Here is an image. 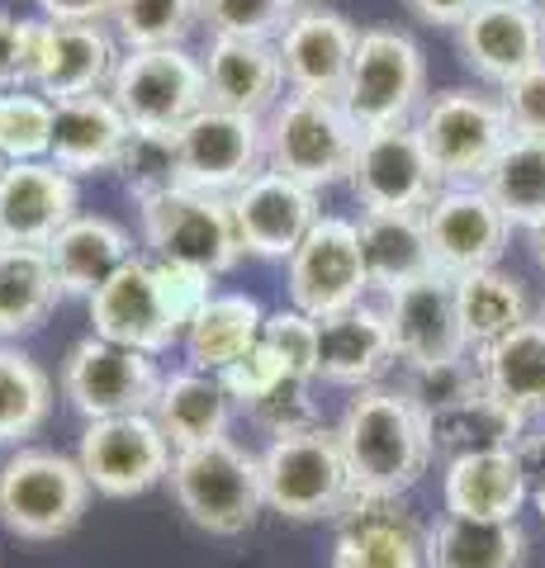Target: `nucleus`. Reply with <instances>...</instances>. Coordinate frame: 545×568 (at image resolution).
<instances>
[{
    "mask_svg": "<svg viewBox=\"0 0 545 568\" xmlns=\"http://www.w3.org/2000/svg\"><path fill=\"white\" fill-rule=\"evenodd\" d=\"M261 327H266V313H261L256 298H248V294H214L195 313V323L185 327V336H181L190 369L223 375L228 365H238L242 355L261 342Z\"/></svg>",
    "mask_w": 545,
    "mask_h": 568,
    "instance_id": "obj_32",
    "label": "nucleus"
},
{
    "mask_svg": "<svg viewBox=\"0 0 545 568\" xmlns=\"http://www.w3.org/2000/svg\"><path fill=\"white\" fill-rule=\"evenodd\" d=\"M285 379H294V375H290V365L280 361V355H275L266 342H256L238 365H228V369H223L228 394H233V403H242V407H256L261 398H271Z\"/></svg>",
    "mask_w": 545,
    "mask_h": 568,
    "instance_id": "obj_46",
    "label": "nucleus"
},
{
    "mask_svg": "<svg viewBox=\"0 0 545 568\" xmlns=\"http://www.w3.org/2000/svg\"><path fill=\"white\" fill-rule=\"evenodd\" d=\"M294 10H299L294 0H204L200 6L209 33H223V39H266V43L280 39V29L290 24Z\"/></svg>",
    "mask_w": 545,
    "mask_h": 568,
    "instance_id": "obj_42",
    "label": "nucleus"
},
{
    "mask_svg": "<svg viewBox=\"0 0 545 568\" xmlns=\"http://www.w3.org/2000/svg\"><path fill=\"white\" fill-rule=\"evenodd\" d=\"M356 43H361V29L351 24L346 14L327 10V6H299L275 39L280 67H285V85L294 95L337 100L346 85L351 58H356Z\"/></svg>",
    "mask_w": 545,
    "mask_h": 568,
    "instance_id": "obj_18",
    "label": "nucleus"
},
{
    "mask_svg": "<svg viewBox=\"0 0 545 568\" xmlns=\"http://www.w3.org/2000/svg\"><path fill=\"white\" fill-rule=\"evenodd\" d=\"M455 308H461V327H465L470 351L494 346L498 336L532 323V298H526L522 280L503 275L498 265L455 280Z\"/></svg>",
    "mask_w": 545,
    "mask_h": 568,
    "instance_id": "obj_35",
    "label": "nucleus"
},
{
    "mask_svg": "<svg viewBox=\"0 0 545 568\" xmlns=\"http://www.w3.org/2000/svg\"><path fill=\"white\" fill-rule=\"evenodd\" d=\"M39 10L58 24H100L114 14V0H39Z\"/></svg>",
    "mask_w": 545,
    "mask_h": 568,
    "instance_id": "obj_50",
    "label": "nucleus"
},
{
    "mask_svg": "<svg viewBox=\"0 0 545 568\" xmlns=\"http://www.w3.org/2000/svg\"><path fill=\"white\" fill-rule=\"evenodd\" d=\"M152 422L162 426L171 450H195L209 440L228 436L233 422V394H228L223 375H204V369H175L162 379L152 403Z\"/></svg>",
    "mask_w": 545,
    "mask_h": 568,
    "instance_id": "obj_29",
    "label": "nucleus"
},
{
    "mask_svg": "<svg viewBox=\"0 0 545 568\" xmlns=\"http://www.w3.org/2000/svg\"><path fill=\"white\" fill-rule=\"evenodd\" d=\"M522 564H526V530L517 521L446 511L427 530V568H522Z\"/></svg>",
    "mask_w": 545,
    "mask_h": 568,
    "instance_id": "obj_34",
    "label": "nucleus"
},
{
    "mask_svg": "<svg viewBox=\"0 0 545 568\" xmlns=\"http://www.w3.org/2000/svg\"><path fill=\"white\" fill-rule=\"evenodd\" d=\"M532 497H536V511H541V521H545V484H536Z\"/></svg>",
    "mask_w": 545,
    "mask_h": 568,
    "instance_id": "obj_53",
    "label": "nucleus"
},
{
    "mask_svg": "<svg viewBox=\"0 0 545 568\" xmlns=\"http://www.w3.org/2000/svg\"><path fill=\"white\" fill-rule=\"evenodd\" d=\"M346 185L365 213H427L446 181L422 148L417 123H398V129L361 133Z\"/></svg>",
    "mask_w": 545,
    "mask_h": 568,
    "instance_id": "obj_11",
    "label": "nucleus"
},
{
    "mask_svg": "<svg viewBox=\"0 0 545 568\" xmlns=\"http://www.w3.org/2000/svg\"><path fill=\"white\" fill-rule=\"evenodd\" d=\"M384 317L394 332V355L408 369L417 365H442V361H461L470 355L465 327H461V308H455V280L432 271L422 280H408L398 290L384 294Z\"/></svg>",
    "mask_w": 545,
    "mask_h": 568,
    "instance_id": "obj_17",
    "label": "nucleus"
},
{
    "mask_svg": "<svg viewBox=\"0 0 545 568\" xmlns=\"http://www.w3.org/2000/svg\"><path fill=\"white\" fill-rule=\"evenodd\" d=\"M261 342L290 365L294 379H319V317L299 313L294 304L275 308V313H266Z\"/></svg>",
    "mask_w": 545,
    "mask_h": 568,
    "instance_id": "obj_43",
    "label": "nucleus"
},
{
    "mask_svg": "<svg viewBox=\"0 0 545 568\" xmlns=\"http://www.w3.org/2000/svg\"><path fill=\"white\" fill-rule=\"evenodd\" d=\"M356 233H361V261L371 290L390 294L398 284L436 271L422 213H361Z\"/></svg>",
    "mask_w": 545,
    "mask_h": 568,
    "instance_id": "obj_30",
    "label": "nucleus"
},
{
    "mask_svg": "<svg viewBox=\"0 0 545 568\" xmlns=\"http://www.w3.org/2000/svg\"><path fill=\"white\" fill-rule=\"evenodd\" d=\"M181 185L200 194H238L252 175L266 171V119L204 104L175 129Z\"/></svg>",
    "mask_w": 545,
    "mask_h": 568,
    "instance_id": "obj_9",
    "label": "nucleus"
},
{
    "mask_svg": "<svg viewBox=\"0 0 545 568\" xmlns=\"http://www.w3.org/2000/svg\"><path fill=\"white\" fill-rule=\"evenodd\" d=\"M228 209H233L242 252L261 256V261H290L299 252V242L313 233V223L323 219L319 190L299 185L271 166L252 175L238 194H228Z\"/></svg>",
    "mask_w": 545,
    "mask_h": 568,
    "instance_id": "obj_16",
    "label": "nucleus"
},
{
    "mask_svg": "<svg viewBox=\"0 0 545 568\" xmlns=\"http://www.w3.org/2000/svg\"><path fill=\"white\" fill-rule=\"evenodd\" d=\"M294 6H323V0H294Z\"/></svg>",
    "mask_w": 545,
    "mask_h": 568,
    "instance_id": "obj_54",
    "label": "nucleus"
},
{
    "mask_svg": "<svg viewBox=\"0 0 545 568\" xmlns=\"http://www.w3.org/2000/svg\"><path fill=\"white\" fill-rule=\"evenodd\" d=\"M526 233H532V256H536V265L545 271V219L536 227H526Z\"/></svg>",
    "mask_w": 545,
    "mask_h": 568,
    "instance_id": "obj_52",
    "label": "nucleus"
},
{
    "mask_svg": "<svg viewBox=\"0 0 545 568\" xmlns=\"http://www.w3.org/2000/svg\"><path fill=\"white\" fill-rule=\"evenodd\" d=\"M52 104L33 85L0 95V152L6 162H48L52 152Z\"/></svg>",
    "mask_w": 545,
    "mask_h": 568,
    "instance_id": "obj_40",
    "label": "nucleus"
},
{
    "mask_svg": "<svg viewBox=\"0 0 545 568\" xmlns=\"http://www.w3.org/2000/svg\"><path fill=\"white\" fill-rule=\"evenodd\" d=\"M152 271H157V290H162V304L171 313L175 332L185 336V327L195 323V313L214 298V275L190 271V265H175V261H152Z\"/></svg>",
    "mask_w": 545,
    "mask_h": 568,
    "instance_id": "obj_45",
    "label": "nucleus"
},
{
    "mask_svg": "<svg viewBox=\"0 0 545 568\" xmlns=\"http://www.w3.org/2000/svg\"><path fill=\"white\" fill-rule=\"evenodd\" d=\"M532 497V484L522 474L517 450H474L461 459H446L442 474V503L455 517H488V521H517L522 503Z\"/></svg>",
    "mask_w": 545,
    "mask_h": 568,
    "instance_id": "obj_26",
    "label": "nucleus"
},
{
    "mask_svg": "<svg viewBox=\"0 0 545 568\" xmlns=\"http://www.w3.org/2000/svg\"><path fill=\"white\" fill-rule=\"evenodd\" d=\"M166 484H171L175 507L200 530L223 536V540L252 530L261 507H266L256 455H248L228 436L209 440V446H195V450H175Z\"/></svg>",
    "mask_w": 545,
    "mask_h": 568,
    "instance_id": "obj_4",
    "label": "nucleus"
},
{
    "mask_svg": "<svg viewBox=\"0 0 545 568\" xmlns=\"http://www.w3.org/2000/svg\"><path fill=\"white\" fill-rule=\"evenodd\" d=\"M200 62H204V81H209V104H223V110H238V114H256V119H266L280 104L285 67H280L275 43L223 39V33H214Z\"/></svg>",
    "mask_w": 545,
    "mask_h": 568,
    "instance_id": "obj_23",
    "label": "nucleus"
},
{
    "mask_svg": "<svg viewBox=\"0 0 545 568\" xmlns=\"http://www.w3.org/2000/svg\"><path fill=\"white\" fill-rule=\"evenodd\" d=\"M48 256H52V271H58L62 294L91 298L133 261V237L114 219H104V213H77L48 242Z\"/></svg>",
    "mask_w": 545,
    "mask_h": 568,
    "instance_id": "obj_27",
    "label": "nucleus"
},
{
    "mask_svg": "<svg viewBox=\"0 0 545 568\" xmlns=\"http://www.w3.org/2000/svg\"><path fill=\"white\" fill-rule=\"evenodd\" d=\"M77 175L52 162H10L0 171V246H48L77 219Z\"/></svg>",
    "mask_w": 545,
    "mask_h": 568,
    "instance_id": "obj_21",
    "label": "nucleus"
},
{
    "mask_svg": "<svg viewBox=\"0 0 545 568\" xmlns=\"http://www.w3.org/2000/svg\"><path fill=\"white\" fill-rule=\"evenodd\" d=\"M422 24H442V29H461L470 20L474 6H484V0H403Z\"/></svg>",
    "mask_w": 545,
    "mask_h": 568,
    "instance_id": "obj_51",
    "label": "nucleus"
},
{
    "mask_svg": "<svg viewBox=\"0 0 545 568\" xmlns=\"http://www.w3.org/2000/svg\"><path fill=\"white\" fill-rule=\"evenodd\" d=\"M536 10H541V29H545V0H541V6H536Z\"/></svg>",
    "mask_w": 545,
    "mask_h": 568,
    "instance_id": "obj_55",
    "label": "nucleus"
},
{
    "mask_svg": "<svg viewBox=\"0 0 545 568\" xmlns=\"http://www.w3.org/2000/svg\"><path fill=\"white\" fill-rule=\"evenodd\" d=\"M484 190L513 227H536L545 219V138H507Z\"/></svg>",
    "mask_w": 545,
    "mask_h": 568,
    "instance_id": "obj_38",
    "label": "nucleus"
},
{
    "mask_svg": "<svg viewBox=\"0 0 545 568\" xmlns=\"http://www.w3.org/2000/svg\"><path fill=\"white\" fill-rule=\"evenodd\" d=\"M427 422H432V450L446 459H461L474 450H507L526 426L503 403L488 398L484 388L451 407H436V413H427Z\"/></svg>",
    "mask_w": 545,
    "mask_h": 568,
    "instance_id": "obj_36",
    "label": "nucleus"
},
{
    "mask_svg": "<svg viewBox=\"0 0 545 568\" xmlns=\"http://www.w3.org/2000/svg\"><path fill=\"white\" fill-rule=\"evenodd\" d=\"M427 100V58L398 29H361L337 104L361 133L413 123Z\"/></svg>",
    "mask_w": 545,
    "mask_h": 568,
    "instance_id": "obj_6",
    "label": "nucleus"
},
{
    "mask_svg": "<svg viewBox=\"0 0 545 568\" xmlns=\"http://www.w3.org/2000/svg\"><path fill=\"white\" fill-rule=\"evenodd\" d=\"M541 323H545V304H541Z\"/></svg>",
    "mask_w": 545,
    "mask_h": 568,
    "instance_id": "obj_57",
    "label": "nucleus"
},
{
    "mask_svg": "<svg viewBox=\"0 0 545 568\" xmlns=\"http://www.w3.org/2000/svg\"><path fill=\"white\" fill-rule=\"evenodd\" d=\"M204 0H114V33L124 48H181L204 14Z\"/></svg>",
    "mask_w": 545,
    "mask_h": 568,
    "instance_id": "obj_39",
    "label": "nucleus"
},
{
    "mask_svg": "<svg viewBox=\"0 0 545 568\" xmlns=\"http://www.w3.org/2000/svg\"><path fill=\"white\" fill-rule=\"evenodd\" d=\"M114 175L138 204L157 200V194L181 190V156H175V133H129L124 152H119Z\"/></svg>",
    "mask_w": 545,
    "mask_h": 568,
    "instance_id": "obj_41",
    "label": "nucleus"
},
{
    "mask_svg": "<svg viewBox=\"0 0 545 568\" xmlns=\"http://www.w3.org/2000/svg\"><path fill=\"white\" fill-rule=\"evenodd\" d=\"M351 484L371 503H398L432 465V422L403 388L365 384L337 422Z\"/></svg>",
    "mask_w": 545,
    "mask_h": 568,
    "instance_id": "obj_1",
    "label": "nucleus"
},
{
    "mask_svg": "<svg viewBox=\"0 0 545 568\" xmlns=\"http://www.w3.org/2000/svg\"><path fill=\"white\" fill-rule=\"evenodd\" d=\"M361 148V129L327 95H285L266 114V166L309 190L342 185Z\"/></svg>",
    "mask_w": 545,
    "mask_h": 568,
    "instance_id": "obj_5",
    "label": "nucleus"
},
{
    "mask_svg": "<svg viewBox=\"0 0 545 568\" xmlns=\"http://www.w3.org/2000/svg\"><path fill=\"white\" fill-rule=\"evenodd\" d=\"M526 6H541V0H526Z\"/></svg>",
    "mask_w": 545,
    "mask_h": 568,
    "instance_id": "obj_58",
    "label": "nucleus"
},
{
    "mask_svg": "<svg viewBox=\"0 0 545 568\" xmlns=\"http://www.w3.org/2000/svg\"><path fill=\"white\" fill-rule=\"evenodd\" d=\"M143 237L152 246V261H175L214 280L242 261L233 209H228L223 194H200L185 185L157 194L143 204Z\"/></svg>",
    "mask_w": 545,
    "mask_h": 568,
    "instance_id": "obj_10",
    "label": "nucleus"
},
{
    "mask_svg": "<svg viewBox=\"0 0 545 568\" xmlns=\"http://www.w3.org/2000/svg\"><path fill=\"white\" fill-rule=\"evenodd\" d=\"M91 493L81 459L48 446H14L0 465V526L33 545L62 540L81 526Z\"/></svg>",
    "mask_w": 545,
    "mask_h": 568,
    "instance_id": "obj_3",
    "label": "nucleus"
},
{
    "mask_svg": "<svg viewBox=\"0 0 545 568\" xmlns=\"http://www.w3.org/2000/svg\"><path fill=\"white\" fill-rule=\"evenodd\" d=\"M474 365H480L484 394L503 403L513 417L532 422L545 413V323L541 317L498 336L494 346L474 351Z\"/></svg>",
    "mask_w": 545,
    "mask_h": 568,
    "instance_id": "obj_28",
    "label": "nucleus"
},
{
    "mask_svg": "<svg viewBox=\"0 0 545 568\" xmlns=\"http://www.w3.org/2000/svg\"><path fill=\"white\" fill-rule=\"evenodd\" d=\"M365 290H371V280H365L356 223L319 219L290 256V304L309 317H327L361 304Z\"/></svg>",
    "mask_w": 545,
    "mask_h": 568,
    "instance_id": "obj_15",
    "label": "nucleus"
},
{
    "mask_svg": "<svg viewBox=\"0 0 545 568\" xmlns=\"http://www.w3.org/2000/svg\"><path fill=\"white\" fill-rule=\"evenodd\" d=\"M541 417H545V413H541Z\"/></svg>",
    "mask_w": 545,
    "mask_h": 568,
    "instance_id": "obj_59",
    "label": "nucleus"
},
{
    "mask_svg": "<svg viewBox=\"0 0 545 568\" xmlns=\"http://www.w3.org/2000/svg\"><path fill=\"white\" fill-rule=\"evenodd\" d=\"M129 133H133L129 119L119 114V104L110 95L95 91V95L58 100V110H52V152H48V162L72 171V175L114 171Z\"/></svg>",
    "mask_w": 545,
    "mask_h": 568,
    "instance_id": "obj_25",
    "label": "nucleus"
},
{
    "mask_svg": "<svg viewBox=\"0 0 545 568\" xmlns=\"http://www.w3.org/2000/svg\"><path fill=\"white\" fill-rule=\"evenodd\" d=\"M77 459L100 497L124 503V497H143L157 484H166L175 450L162 436V426L152 422V413H133V417L85 422Z\"/></svg>",
    "mask_w": 545,
    "mask_h": 568,
    "instance_id": "obj_13",
    "label": "nucleus"
},
{
    "mask_svg": "<svg viewBox=\"0 0 545 568\" xmlns=\"http://www.w3.org/2000/svg\"><path fill=\"white\" fill-rule=\"evenodd\" d=\"M110 100L133 133H175L209 104L204 62L181 48H129L110 77Z\"/></svg>",
    "mask_w": 545,
    "mask_h": 568,
    "instance_id": "obj_7",
    "label": "nucleus"
},
{
    "mask_svg": "<svg viewBox=\"0 0 545 568\" xmlns=\"http://www.w3.org/2000/svg\"><path fill=\"white\" fill-rule=\"evenodd\" d=\"M6 166H10V162H6V152H0V171H6Z\"/></svg>",
    "mask_w": 545,
    "mask_h": 568,
    "instance_id": "obj_56",
    "label": "nucleus"
},
{
    "mask_svg": "<svg viewBox=\"0 0 545 568\" xmlns=\"http://www.w3.org/2000/svg\"><path fill=\"white\" fill-rule=\"evenodd\" d=\"M114 39L100 24H58V20H33L29 43V85L39 95L77 100L95 95L114 77Z\"/></svg>",
    "mask_w": 545,
    "mask_h": 568,
    "instance_id": "obj_20",
    "label": "nucleus"
},
{
    "mask_svg": "<svg viewBox=\"0 0 545 568\" xmlns=\"http://www.w3.org/2000/svg\"><path fill=\"white\" fill-rule=\"evenodd\" d=\"M332 568H427V536H417V526L398 517L394 503H380L342 521Z\"/></svg>",
    "mask_w": 545,
    "mask_h": 568,
    "instance_id": "obj_33",
    "label": "nucleus"
},
{
    "mask_svg": "<svg viewBox=\"0 0 545 568\" xmlns=\"http://www.w3.org/2000/svg\"><path fill=\"white\" fill-rule=\"evenodd\" d=\"M62 284L48 246H0V342L39 332L58 308Z\"/></svg>",
    "mask_w": 545,
    "mask_h": 568,
    "instance_id": "obj_31",
    "label": "nucleus"
},
{
    "mask_svg": "<svg viewBox=\"0 0 545 568\" xmlns=\"http://www.w3.org/2000/svg\"><path fill=\"white\" fill-rule=\"evenodd\" d=\"M480 365H474V351L461 355V361H442V365H417L408 369V384H403V394H408L422 413H436V407H451L470 394H480Z\"/></svg>",
    "mask_w": 545,
    "mask_h": 568,
    "instance_id": "obj_44",
    "label": "nucleus"
},
{
    "mask_svg": "<svg viewBox=\"0 0 545 568\" xmlns=\"http://www.w3.org/2000/svg\"><path fill=\"white\" fill-rule=\"evenodd\" d=\"M29 43H33V20H14L0 10V95L29 85Z\"/></svg>",
    "mask_w": 545,
    "mask_h": 568,
    "instance_id": "obj_49",
    "label": "nucleus"
},
{
    "mask_svg": "<svg viewBox=\"0 0 545 568\" xmlns=\"http://www.w3.org/2000/svg\"><path fill=\"white\" fill-rule=\"evenodd\" d=\"M422 227H427V246H432L436 271L451 275V280L498 265L507 233H513V223L503 219V209L488 200L484 185L442 190L427 204V213H422Z\"/></svg>",
    "mask_w": 545,
    "mask_h": 568,
    "instance_id": "obj_14",
    "label": "nucleus"
},
{
    "mask_svg": "<svg viewBox=\"0 0 545 568\" xmlns=\"http://www.w3.org/2000/svg\"><path fill=\"white\" fill-rule=\"evenodd\" d=\"M52 417V379L20 346L0 342V446H29Z\"/></svg>",
    "mask_w": 545,
    "mask_h": 568,
    "instance_id": "obj_37",
    "label": "nucleus"
},
{
    "mask_svg": "<svg viewBox=\"0 0 545 568\" xmlns=\"http://www.w3.org/2000/svg\"><path fill=\"white\" fill-rule=\"evenodd\" d=\"M252 417L266 426L271 436H290V432H309L319 422V407H313V379H285L271 398H261L252 407Z\"/></svg>",
    "mask_w": 545,
    "mask_h": 568,
    "instance_id": "obj_47",
    "label": "nucleus"
},
{
    "mask_svg": "<svg viewBox=\"0 0 545 568\" xmlns=\"http://www.w3.org/2000/svg\"><path fill=\"white\" fill-rule=\"evenodd\" d=\"M85 308H91L95 336H104V342L148 351V355H162L181 342V332H175L171 313L162 304V290H157V271L143 256H133L104 290L85 298Z\"/></svg>",
    "mask_w": 545,
    "mask_h": 568,
    "instance_id": "obj_22",
    "label": "nucleus"
},
{
    "mask_svg": "<svg viewBox=\"0 0 545 568\" xmlns=\"http://www.w3.org/2000/svg\"><path fill=\"white\" fill-rule=\"evenodd\" d=\"M461 58L474 77H484L488 85L517 81L522 71H532L545 62V29H541V10L526 0H484L470 10V20L455 29Z\"/></svg>",
    "mask_w": 545,
    "mask_h": 568,
    "instance_id": "obj_19",
    "label": "nucleus"
},
{
    "mask_svg": "<svg viewBox=\"0 0 545 568\" xmlns=\"http://www.w3.org/2000/svg\"><path fill=\"white\" fill-rule=\"evenodd\" d=\"M256 465L266 507L280 511L285 521H346L361 503L346 455L337 446V432H327V426L271 436V446L256 455Z\"/></svg>",
    "mask_w": 545,
    "mask_h": 568,
    "instance_id": "obj_2",
    "label": "nucleus"
},
{
    "mask_svg": "<svg viewBox=\"0 0 545 568\" xmlns=\"http://www.w3.org/2000/svg\"><path fill=\"white\" fill-rule=\"evenodd\" d=\"M503 114L513 138H545V62H536L532 71H522L517 81L503 85Z\"/></svg>",
    "mask_w": 545,
    "mask_h": 568,
    "instance_id": "obj_48",
    "label": "nucleus"
},
{
    "mask_svg": "<svg viewBox=\"0 0 545 568\" xmlns=\"http://www.w3.org/2000/svg\"><path fill=\"white\" fill-rule=\"evenodd\" d=\"M413 123L446 185H484L488 166L498 162V152L513 138L503 104L488 95H474V91L427 95Z\"/></svg>",
    "mask_w": 545,
    "mask_h": 568,
    "instance_id": "obj_8",
    "label": "nucleus"
},
{
    "mask_svg": "<svg viewBox=\"0 0 545 568\" xmlns=\"http://www.w3.org/2000/svg\"><path fill=\"white\" fill-rule=\"evenodd\" d=\"M398 361L390 317L375 304H351L342 313L319 317V379L365 388Z\"/></svg>",
    "mask_w": 545,
    "mask_h": 568,
    "instance_id": "obj_24",
    "label": "nucleus"
},
{
    "mask_svg": "<svg viewBox=\"0 0 545 568\" xmlns=\"http://www.w3.org/2000/svg\"><path fill=\"white\" fill-rule=\"evenodd\" d=\"M162 379L166 375L157 369V355L104 342V336H85L62 365V394L85 422L152 413Z\"/></svg>",
    "mask_w": 545,
    "mask_h": 568,
    "instance_id": "obj_12",
    "label": "nucleus"
}]
</instances>
